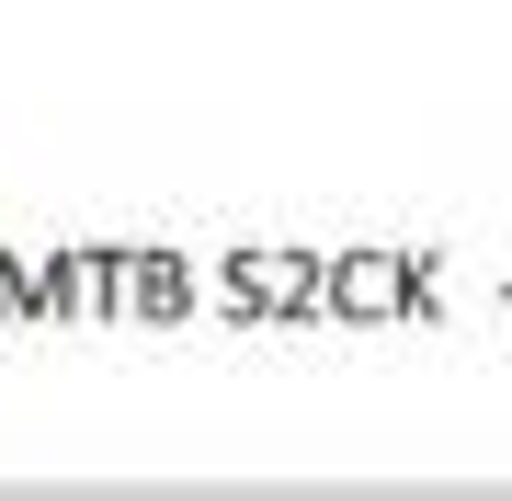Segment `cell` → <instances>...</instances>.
Segmentation results:
<instances>
[{
  "label": "cell",
  "mask_w": 512,
  "mask_h": 501,
  "mask_svg": "<svg viewBox=\"0 0 512 501\" xmlns=\"http://www.w3.org/2000/svg\"><path fill=\"white\" fill-rule=\"evenodd\" d=\"M126 319H194V274L171 251H126Z\"/></svg>",
  "instance_id": "cell-2"
},
{
  "label": "cell",
  "mask_w": 512,
  "mask_h": 501,
  "mask_svg": "<svg viewBox=\"0 0 512 501\" xmlns=\"http://www.w3.org/2000/svg\"><path fill=\"white\" fill-rule=\"evenodd\" d=\"M330 297H342V319H399V308L421 297V274H410V262H342Z\"/></svg>",
  "instance_id": "cell-1"
}]
</instances>
